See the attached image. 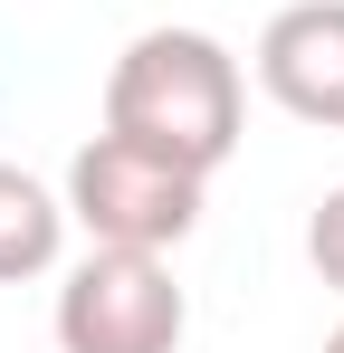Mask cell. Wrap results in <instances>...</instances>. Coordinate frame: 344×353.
I'll return each instance as SVG.
<instances>
[{"instance_id": "3", "label": "cell", "mask_w": 344, "mask_h": 353, "mask_svg": "<svg viewBox=\"0 0 344 353\" xmlns=\"http://www.w3.org/2000/svg\"><path fill=\"white\" fill-rule=\"evenodd\" d=\"M191 305L163 248H86L57 287V353H182Z\"/></svg>"}, {"instance_id": "1", "label": "cell", "mask_w": 344, "mask_h": 353, "mask_svg": "<svg viewBox=\"0 0 344 353\" xmlns=\"http://www.w3.org/2000/svg\"><path fill=\"white\" fill-rule=\"evenodd\" d=\"M239 115H249V86L211 29H144L106 67V134H124L201 181L239 153Z\"/></svg>"}, {"instance_id": "2", "label": "cell", "mask_w": 344, "mask_h": 353, "mask_svg": "<svg viewBox=\"0 0 344 353\" xmlns=\"http://www.w3.org/2000/svg\"><path fill=\"white\" fill-rule=\"evenodd\" d=\"M57 201H67V220L86 230V248H163L172 258L182 239L201 230V172H182V163L124 143V134L77 143Z\"/></svg>"}, {"instance_id": "7", "label": "cell", "mask_w": 344, "mask_h": 353, "mask_svg": "<svg viewBox=\"0 0 344 353\" xmlns=\"http://www.w3.org/2000/svg\"><path fill=\"white\" fill-rule=\"evenodd\" d=\"M325 353H344V325H335V334H325Z\"/></svg>"}, {"instance_id": "4", "label": "cell", "mask_w": 344, "mask_h": 353, "mask_svg": "<svg viewBox=\"0 0 344 353\" xmlns=\"http://www.w3.org/2000/svg\"><path fill=\"white\" fill-rule=\"evenodd\" d=\"M258 86L296 124L344 134V0H287L258 29Z\"/></svg>"}, {"instance_id": "5", "label": "cell", "mask_w": 344, "mask_h": 353, "mask_svg": "<svg viewBox=\"0 0 344 353\" xmlns=\"http://www.w3.org/2000/svg\"><path fill=\"white\" fill-rule=\"evenodd\" d=\"M57 248H67V201L48 181H29L19 163H0V287L48 277Z\"/></svg>"}, {"instance_id": "6", "label": "cell", "mask_w": 344, "mask_h": 353, "mask_svg": "<svg viewBox=\"0 0 344 353\" xmlns=\"http://www.w3.org/2000/svg\"><path fill=\"white\" fill-rule=\"evenodd\" d=\"M306 258H316V277L344 296V181L316 201V220H306Z\"/></svg>"}]
</instances>
